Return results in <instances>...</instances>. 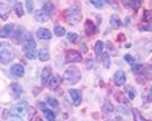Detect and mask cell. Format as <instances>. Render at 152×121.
Listing matches in <instances>:
<instances>
[{
    "mask_svg": "<svg viewBox=\"0 0 152 121\" xmlns=\"http://www.w3.org/2000/svg\"><path fill=\"white\" fill-rule=\"evenodd\" d=\"M64 17H65V19H66V22H67L69 24H71V25L79 24L80 20H81V18H83L80 4L79 3L74 4L70 9H67V10L64 13Z\"/></svg>",
    "mask_w": 152,
    "mask_h": 121,
    "instance_id": "obj_1",
    "label": "cell"
},
{
    "mask_svg": "<svg viewBox=\"0 0 152 121\" xmlns=\"http://www.w3.org/2000/svg\"><path fill=\"white\" fill-rule=\"evenodd\" d=\"M15 57V52L12 44L7 42H0V63L7 64Z\"/></svg>",
    "mask_w": 152,
    "mask_h": 121,
    "instance_id": "obj_2",
    "label": "cell"
},
{
    "mask_svg": "<svg viewBox=\"0 0 152 121\" xmlns=\"http://www.w3.org/2000/svg\"><path fill=\"white\" fill-rule=\"evenodd\" d=\"M81 78V72H80L79 68L76 67H69L66 68L65 71V81L69 83V85H75L77 83Z\"/></svg>",
    "mask_w": 152,
    "mask_h": 121,
    "instance_id": "obj_3",
    "label": "cell"
},
{
    "mask_svg": "<svg viewBox=\"0 0 152 121\" xmlns=\"http://www.w3.org/2000/svg\"><path fill=\"white\" fill-rule=\"evenodd\" d=\"M27 109H28V104L26 101H22V102H18V104H15L12 107V115L13 116H23V115H26L27 112Z\"/></svg>",
    "mask_w": 152,
    "mask_h": 121,
    "instance_id": "obj_4",
    "label": "cell"
},
{
    "mask_svg": "<svg viewBox=\"0 0 152 121\" xmlns=\"http://www.w3.org/2000/svg\"><path fill=\"white\" fill-rule=\"evenodd\" d=\"M65 59L66 62L69 63H72V62H81V54L79 52H76V50H67V52L65 53Z\"/></svg>",
    "mask_w": 152,
    "mask_h": 121,
    "instance_id": "obj_5",
    "label": "cell"
},
{
    "mask_svg": "<svg viewBox=\"0 0 152 121\" xmlns=\"http://www.w3.org/2000/svg\"><path fill=\"white\" fill-rule=\"evenodd\" d=\"M126 82V73L124 71H117L115 74H114V83H115L117 86H123Z\"/></svg>",
    "mask_w": 152,
    "mask_h": 121,
    "instance_id": "obj_6",
    "label": "cell"
},
{
    "mask_svg": "<svg viewBox=\"0 0 152 121\" xmlns=\"http://www.w3.org/2000/svg\"><path fill=\"white\" fill-rule=\"evenodd\" d=\"M70 96L71 99H72V102L75 106H79L80 104H81V92H80L79 90H70Z\"/></svg>",
    "mask_w": 152,
    "mask_h": 121,
    "instance_id": "obj_7",
    "label": "cell"
},
{
    "mask_svg": "<svg viewBox=\"0 0 152 121\" xmlns=\"http://www.w3.org/2000/svg\"><path fill=\"white\" fill-rule=\"evenodd\" d=\"M10 71H12L13 76H15V77H23L24 76V68H23L22 64H13Z\"/></svg>",
    "mask_w": 152,
    "mask_h": 121,
    "instance_id": "obj_8",
    "label": "cell"
},
{
    "mask_svg": "<svg viewBox=\"0 0 152 121\" xmlns=\"http://www.w3.org/2000/svg\"><path fill=\"white\" fill-rule=\"evenodd\" d=\"M13 29H14V25H13V24H7V25H4L1 29H0V38H8V37L12 34Z\"/></svg>",
    "mask_w": 152,
    "mask_h": 121,
    "instance_id": "obj_9",
    "label": "cell"
},
{
    "mask_svg": "<svg viewBox=\"0 0 152 121\" xmlns=\"http://www.w3.org/2000/svg\"><path fill=\"white\" fill-rule=\"evenodd\" d=\"M9 14H10V9L7 4H3L0 3V18H1L3 20H7L9 18Z\"/></svg>",
    "mask_w": 152,
    "mask_h": 121,
    "instance_id": "obj_10",
    "label": "cell"
},
{
    "mask_svg": "<svg viewBox=\"0 0 152 121\" xmlns=\"http://www.w3.org/2000/svg\"><path fill=\"white\" fill-rule=\"evenodd\" d=\"M23 50H24V54L27 58L29 59H33L37 57V48H33V47H27V45H24L23 47Z\"/></svg>",
    "mask_w": 152,
    "mask_h": 121,
    "instance_id": "obj_11",
    "label": "cell"
},
{
    "mask_svg": "<svg viewBox=\"0 0 152 121\" xmlns=\"http://www.w3.org/2000/svg\"><path fill=\"white\" fill-rule=\"evenodd\" d=\"M51 68L50 67H46L43 68V71L41 73V80H42V83L46 85V83H48V81L51 80Z\"/></svg>",
    "mask_w": 152,
    "mask_h": 121,
    "instance_id": "obj_12",
    "label": "cell"
},
{
    "mask_svg": "<svg viewBox=\"0 0 152 121\" xmlns=\"http://www.w3.org/2000/svg\"><path fill=\"white\" fill-rule=\"evenodd\" d=\"M37 37L39 39H50L52 37V34H51V32L48 29H46V28H41V29L37 30Z\"/></svg>",
    "mask_w": 152,
    "mask_h": 121,
    "instance_id": "obj_13",
    "label": "cell"
},
{
    "mask_svg": "<svg viewBox=\"0 0 152 121\" xmlns=\"http://www.w3.org/2000/svg\"><path fill=\"white\" fill-rule=\"evenodd\" d=\"M85 33L88 35H93L96 33V27L94 25V23L91 20H86V24H85Z\"/></svg>",
    "mask_w": 152,
    "mask_h": 121,
    "instance_id": "obj_14",
    "label": "cell"
},
{
    "mask_svg": "<svg viewBox=\"0 0 152 121\" xmlns=\"http://www.w3.org/2000/svg\"><path fill=\"white\" fill-rule=\"evenodd\" d=\"M48 15L43 12V10H37L36 12V14H34V20H37V22H39V23H45V22H47L48 20Z\"/></svg>",
    "mask_w": 152,
    "mask_h": 121,
    "instance_id": "obj_15",
    "label": "cell"
},
{
    "mask_svg": "<svg viewBox=\"0 0 152 121\" xmlns=\"http://www.w3.org/2000/svg\"><path fill=\"white\" fill-rule=\"evenodd\" d=\"M23 35H24V30H23L22 27H18L17 30H15V34H14V43L15 44H19L20 42L23 40Z\"/></svg>",
    "mask_w": 152,
    "mask_h": 121,
    "instance_id": "obj_16",
    "label": "cell"
},
{
    "mask_svg": "<svg viewBox=\"0 0 152 121\" xmlns=\"http://www.w3.org/2000/svg\"><path fill=\"white\" fill-rule=\"evenodd\" d=\"M103 47H104V43L102 40H98L96 44H95V55H96V58L100 60L102 59V55H103Z\"/></svg>",
    "mask_w": 152,
    "mask_h": 121,
    "instance_id": "obj_17",
    "label": "cell"
},
{
    "mask_svg": "<svg viewBox=\"0 0 152 121\" xmlns=\"http://www.w3.org/2000/svg\"><path fill=\"white\" fill-rule=\"evenodd\" d=\"M124 5L137 10V9L142 5V0H128V1H124Z\"/></svg>",
    "mask_w": 152,
    "mask_h": 121,
    "instance_id": "obj_18",
    "label": "cell"
},
{
    "mask_svg": "<svg viewBox=\"0 0 152 121\" xmlns=\"http://www.w3.org/2000/svg\"><path fill=\"white\" fill-rule=\"evenodd\" d=\"M10 90H12V95L14 97H19L22 94H23V88L18 85V83H13L10 86Z\"/></svg>",
    "mask_w": 152,
    "mask_h": 121,
    "instance_id": "obj_19",
    "label": "cell"
},
{
    "mask_svg": "<svg viewBox=\"0 0 152 121\" xmlns=\"http://www.w3.org/2000/svg\"><path fill=\"white\" fill-rule=\"evenodd\" d=\"M61 85V77L60 76H53V77H51V80L48 81V86L51 87V88H57Z\"/></svg>",
    "mask_w": 152,
    "mask_h": 121,
    "instance_id": "obj_20",
    "label": "cell"
},
{
    "mask_svg": "<svg viewBox=\"0 0 152 121\" xmlns=\"http://www.w3.org/2000/svg\"><path fill=\"white\" fill-rule=\"evenodd\" d=\"M113 110H114V107H113V105L109 101H107L105 104L103 105V107H102V111H103L104 115H109L110 112H113Z\"/></svg>",
    "mask_w": 152,
    "mask_h": 121,
    "instance_id": "obj_21",
    "label": "cell"
},
{
    "mask_svg": "<svg viewBox=\"0 0 152 121\" xmlns=\"http://www.w3.org/2000/svg\"><path fill=\"white\" fill-rule=\"evenodd\" d=\"M38 57H39L41 60H43V62L48 60V59H50V52H48V49L42 48V49L39 50V54H38Z\"/></svg>",
    "mask_w": 152,
    "mask_h": 121,
    "instance_id": "obj_22",
    "label": "cell"
},
{
    "mask_svg": "<svg viewBox=\"0 0 152 121\" xmlns=\"http://www.w3.org/2000/svg\"><path fill=\"white\" fill-rule=\"evenodd\" d=\"M53 9H55V5H53V4H52L51 1H47L45 5H43V9H42V10H43V12L47 14V15L50 17L51 14H52V12H53Z\"/></svg>",
    "mask_w": 152,
    "mask_h": 121,
    "instance_id": "obj_23",
    "label": "cell"
},
{
    "mask_svg": "<svg viewBox=\"0 0 152 121\" xmlns=\"http://www.w3.org/2000/svg\"><path fill=\"white\" fill-rule=\"evenodd\" d=\"M121 24L122 23H121V19H119V17L118 15L114 14V15L110 17V25H112V28H119Z\"/></svg>",
    "mask_w": 152,
    "mask_h": 121,
    "instance_id": "obj_24",
    "label": "cell"
},
{
    "mask_svg": "<svg viewBox=\"0 0 152 121\" xmlns=\"http://www.w3.org/2000/svg\"><path fill=\"white\" fill-rule=\"evenodd\" d=\"M43 114H45L46 119L48 120V121H55V119H56V115H55L53 111H51L50 109H43Z\"/></svg>",
    "mask_w": 152,
    "mask_h": 121,
    "instance_id": "obj_25",
    "label": "cell"
},
{
    "mask_svg": "<svg viewBox=\"0 0 152 121\" xmlns=\"http://www.w3.org/2000/svg\"><path fill=\"white\" fill-rule=\"evenodd\" d=\"M14 10H15V14L18 17H23V15H24V9H23V5L20 3H17L15 5H14Z\"/></svg>",
    "mask_w": 152,
    "mask_h": 121,
    "instance_id": "obj_26",
    "label": "cell"
},
{
    "mask_svg": "<svg viewBox=\"0 0 152 121\" xmlns=\"http://www.w3.org/2000/svg\"><path fill=\"white\" fill-rule=\"evenodd\" d=\"M55 34H56V37H64L66 34L65 28L61 25H55Z\"/></svg>",
    "mask_w": 152,
    "mask_h": 121,
    "instance_id": "obj_27",
    "label": "cell"
},
{
    "mask_svg": "<svg viewBox=\"0 0 152 121\" xmlns=\"http://www.w3.org/2000/svg\"><path fill=\"white\" fill-rule=\"evenodd\" d=\"M132 112H133V116H134V120H136V121H146V119L141 115V112H140V111L137 110V109H133Z\"/></svg>",
    "mask_w": 152,
    "mask_h": 121,
    "instance_id": "obj_28",
    "label": "cell"
},
{
    "mask_svg": "<svg viewBox=\"0 0 152 121\" xmlns=\"http://www.w3.org/2000/svg\"><path fill=\"white\" fill-rule=\"evenodd\" d=\"M143 20L146 23H152V10H145V13H143Z\"/></svg>",
    "mask_w": 152,
    "mask_h": 121,
    "instance_id": "obj_29",
    "label": "cell"
},
{
    "mask_svg": "<svg viewBox=\"0 0 152 121\" xmlns=\"http://www.w3.org/2000/svg\"><path fill=\"white\" fill-rule=\"evenodd\" d=\"M102 60H103V66L105 67V68L110 67V58H109L108 54H103L102 55Z\"/></svg>",
    "mask_w": 152,
    "mask_h": 121,
    "instance_id": "obj_30",
    "label": "cell"
},
{
    "mask_svg": "<svg viewBox=\"0 0 152 121\" xmlns=\"http://www.w3.org/2000/svg\"><path fill=\"white\" fill-rule=\"evenodd\" d=\"M47 104L50 106H52V107H58V101L56 99H52V97H48V99H47Z\"/></svg>",
    "mask_w": 152,
    "mask_h": 121,
    "instance_id": "obj_31",
    "label": "cell"
},
{
    "mask_svg": "<svg viewBox=\"0 0 152 121\" xmlns=\"http://www.w3.org/2000/svg\"><path fill=\"white\" fill-rule=\"evenodd\" d=\"M127 92H128V95H129V99L131 100H133L136 97V92H134V88H133L132 86H127V90H126Z\"/></svg>",
    "mask_w": 152,
    "mask_h": 121,
    "instance_id": "obj_32",
    "label": "cell"
},
{
    "mask_svg": "<svg viewBox=\"0 0 152 121\" xmlns=\"http://www.w3.org/2000/svg\"><path fill=\"white\" fill-rule=\"evenodd\" d=\"M138 29L140 30H150V32H152V23H147V24H142V25H140L138 27Z\"/></svg>",
    "mask_w": 152,
    "mask_h": 121,
    "instance_id": "obj_33",
    "label": "cell"
},
{
    "mask_svg": "<svg viewBox=\"0 0 152 121\" xmlns=\"http://www.w3.org/2000/svg\"><path fill=\"white\" fill-rule=\"evenodd\" d=\"M67 39L71 42V43H75V42L79 39V35L76 33H67Z\"/></svg>",
    "mask_w": 152,
    "mask_h": 121,
    "instance_id": "obj_34",
    "label": "cell"
},
{
    "mask_svg": "<svg viewBox=\"0 0 152 121\" xmlns=\"http://www.w3.org/2000/svg\"><path fill=\"white\" fill-rule=\"evenodd\" d=\"M26 10L28 13L33 12V1H32V0H26Z\"/></svg>",
    "mask_w": 152,
    "mask_h": 121,
    "instance_id": "obj_35",
    "label": "cell"
},
{
    "mask_svg": "<svg viewBox=\"0 0 152 121\" xmlns=\"http://www.w3.org/2000/svg\"><path fill=\"white\" fill-rule=\"evenodd\" d=\"M91 1V4L94 6H96V8H103V5H104V0H90Z\"/></svg>",
    "mask_w": 152,
    "mask_h": 121,
    "instance_id": "obj_36",
    "label": "cell"
},
{
    "mask_svg": "<svg viewBox=\"0 0 152 121\" xmlns=\"http://www.w3.org/2000/svg\"><path fill=\"white\" fill-rule=\"evenodd\" d=\"M115 97H117V99L122 102V104H127V102H128V100L124 97V95H122V94H117V95H115Z\"/></svg>",
    "mask_w": 152,
    "mask_h": 121,
    "instance_id": "obj_37",
    "label": "cell"
},
{
    "mask_svg": "<svg viewBox=\"0 0 152 121\" xmlns=\"http://www.w3.org/2000/svg\"><path fill=\"white\" fill-rule=\"evenodd\" d=\"M124 60H126V62H128L129 64L134 63V58H133L132 55H129V54H126V55H124Z\"/></svg>",
    "mask_w": 152,
    "mask_h": 121,
    "instance_id": "obj_38",
    "label": "cell"
},
{
    "mask_svg": "<svg viewBox=\"0 0 152 121\" xmlns=\"http://www.w3.org/2000/svg\"><path fill=\"white\" fill-rule=\"evenodd\" d=\"M132 69H133V72H140L141 69H142V66H141V64L133 63V64H132Z\"/></svg>",
    "mask_w": 152,
    "mask_h": 121,
    "instance_id": "obj_39",
    "label": "cell"
},
{
    "mask_svg": "<svg viewBox=\"0 0 152 121\" xmlns=\"http://www.w3.org/2000/svg\"><path fill=\"white\" fill-rule=\"evenodd\" d=\"M93 66H94V60H93V59H88V60H86V68H88V69H91Z\"/></svg>",
    "mask_w": 152,
    "mask_h": 121,
    "instance_id": "obj_40",
    "label": "cell"
},
{
    "mask_svg": "<svg viewBox=\"0 0 152 121\" xmlns=\"http://www.w3.org/2000/svg\"><path fill=\"white\" fill-rule=\"evenodd\" d=\"M118 110H119L121 111V112L122 114H124V115H128V114H129V111H128L126 107H119V109H118Z\"/></svg>",
    "mask_w": 152,
    "mask_h": 121,
    "instance_id": "obj_41",
    "label": "cell"
},
{
    "mask_svg": "<svg viewBox=\"0 0 152 121\" xmlns=\"http://www.w3.org/2000/svg\"><path fill=\"white\" fill-rule=\"evenodd\" d=\"M12 121H23V120L19 117V116H13V117H12Z\"/></svg>",
    "mask_w": 152,
    "mask_h": 121,
    "instance_id": "obj_42",
    "label": "cell"
},
{
    "mask_svg": "<svg viewBox=\"0 0 152 121\" xmlns=\"http://www.w3.org/2000/svg\"><path fill=\"white\" fill-rule=\"evenodd\" d=\"M118 40H119V42H123V40H124V35H123V34H119V35H118Z\"/></svg>",
    "mask_w": 152,
    "mask_h": 121,
    "instance_id": "obj_43",
    "label": "cell"
},
{
    "mask_svg": "<svg viewBox=\"0 0 152 121\" xmlns=\"http://www.w3.org/2000/svg\"><path fill=\"white\" fill-rule=\"evenodd\" d=\"M81 48H83L84 52H88V47H86V45H85V44H83V45H81Z\"/></svg>",
    "mask_w": 152,
    "mask_h": 121,
    "instance_id": "obj_44",
    "label": "cell"
},
{
    "mask_svg": "<svg viewBox=\"0 0 152 121\" xmlns=\"http://www.w3.org/2000/svg\"><path fill=\"white\" fill-rule=\"evenodd\" d=\"M129 20H131L129 18H126V22H124V24H126V25H129Z\"/></svg>",
    "mask_w": 152,
    "mask_h": 121,
    "instance_id": "obj_45",
    "label": "cell"
},
{
    "mask_svg": "<svg viewBox=\"0 0 152 121\" xmlns=\"http://www.w3.org/2000/svg\"><path fill=\"white\" fill-rule=\"evenodd\" d=\"M104 1H107L108 4H113V3H114V0H104Z\"/></svg>",
    "mask_w": 152,
    "mask_h": 121,
    "instance_id": "obj_46",
    "label": "cell"
},
{
    "mask_svg": "<svg viewBox=\"0 0 152 121\" xmlns=\"http://www.w3.org/2000/svg\"><path fill=\"white\" fill-rule=\"evenodd\" d=\"M113 121H122V119H121V117H118V119H114Z\"/></svg>",
    "mask_w": 152,
    "mask_h": 121,
    "instance_id": "obj_47",
    "label": "cell"
},
{
    "mask_svg": "<svg viewBox=\"0 0 152 121\" xmlns=\"http://www.w3.org/2000/svg\"><path fill=\"white\" fill-rule=\"evenodd\" d=\"M150 94H151V96H152V87H151V91H150Z\"/></svg>",
    "mask_w": 152,
    "mask_h": 121,
    "instance_id": "obj_48",
    "label": "cell"
},
{
    "mask_svg": "<svg viewBox=\"0 0 152 121\" xmlns=\"http://www.w3.org/2000/svg\"><path fill=\"white\" fill-rule=\"evenodd\" d=\"M151 69H152V67H151Z\"/></svg>",
    "mask_w": 152,
    "mask_h": 121,
    "instance_id": "obj_49",
    "label": "cell"
}]
</instances>
